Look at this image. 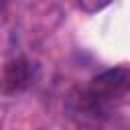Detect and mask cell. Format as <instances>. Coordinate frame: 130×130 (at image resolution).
<instances>
[{
    "mask_svg": "<svg viewBox=\"0 0 130 130\" xmlns=\"http://www.w3.org/2000/svg\"><path fill=\"white\" fill-rule=\"evenodd\" d=\"M130 93V67H114L95 75L85 87L71 93L69 116L79 128L95 130L110 116L112 106Z\"/></svg>",
    "mask_w": 130,
    "mask_h": 130,
    "instance_id": "cell-1",
    "label": "cell"
},
{
    "mask_svg": "<svg viewBox=\"0 0 130 130\" xmlns=\"http://www.w3.org/2000/svg\"><path fill=\"white\" fill-rule=\"evenodd\" d=\"M32 75H35V69L28 61L24 59L10 61L0 75V93L10 95V93H18L26 89L32 81Z\"/></svg>",
    "mask_w": 130,
    "mask_h": 130,
    "instance_id": "cell-2",
    "label": "cell"
}]
</instances>
